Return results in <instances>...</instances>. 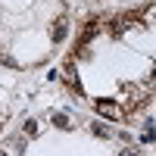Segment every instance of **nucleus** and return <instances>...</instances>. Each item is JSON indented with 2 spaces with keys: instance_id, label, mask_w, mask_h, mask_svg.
Masks as SVG:
<instances>
[{
  "instance_id": "obj_9",
  "label": "nucleus",
  "mask_w": 156,
  "mask_h": 156,
  "mask_svg": "<svg viewBox=\"0 0 156 156\" xmlns=\"http://www.w3.org/2000/svg\"><path fill=\"white\" fill-rule=\"evenodd\" d=\"M0 156H6V153H0Z\"/></svg>"
},
{
  "instance_id": "obj_1",
  "label": "nucleus",
  "mask_w": 156,
  "mask_h": 156,
  "mask_svg": "<svg viewBox=\"0 0 156 156\" xmlns=\"http://www.w3.org/2000/svg\"><path fill=\"white\" fill-rule=\"evenodd\" d=\"M100 115H106V119H115V122H119L122 119V109L119 106H115V103H109V100H97V106H94Z\"/></svg>"
},
{
  "instance_id": "obj_2",
  "label": "nucleus",
  "mask_w": 156,
  "mask_h": 156,
  "mask_svg": "<svg viewBox=\"0 0 156 156\" xmlns=\"http://www.w3.org/2000/svg\"><path fill=\"white\" fill-rule=\"evenodd\" d=\"M66 81H69V87L75 90V94H81V84H78V75H75V66H72V59H66Z\"/></svg>"
},
{
  "instance_id": "obj_3",
  "label": "nucleus",
  "mask_w": 156,
  "mask_h": 156,
  "mask_svg": "<svg viewBox=\"0 0 156 156\" xmlns=\"http://www.w3.org/2000/svg\"><path fill=\"white\" fill-rule=\"evenodd\" d=\"M66 25H69L66 19H56V22H53V31H50V37H53V41H62V37H66V31H69Z\"/></svg>"
},
{
  "instance_id": "obj_4",
  "label": "nucleus",
  "mask_w": 156,
  "mask_h": 156,
  "mask_svg": "<svg viewBox=\"0 0 156 156\" xmlns=\"http://www.w3.org/2000/svg\"><path fill=\"white\" fill-rule=\"evenodd\" d=\"M97 28H100V22H97V19H90V22L84 25V31H81V41H78V44H87L90 37L97 34Z\"/></svg>"
},
{
  "instance_id": "obj_6",
  "label": "nucleus",
  "mask_w": 156,
  "mask_h": 156,
  "mask_svg": "<svg viewBox=\"0 0 156 156\" xmlns=\"http://www.w3.org/2000/svg\"><path fill=\"white\" fill-rule=\"evenodd\" d=\"M94 134H100V137H109V128H103V125H94Z\"/></svg>"
},
{
  "instance_id": "obj_7",
  "label": "nucleus",
  "mask_w": 156,
  "mask_h": 156,
  "mask_svg": "<svg viewBox=\"0 0 156 156\" xmlns=\"http://www.w3.org/2000/svg\"><path fill=\"white\" fill-rule=\"evenodd\" d=\"M37 131V122H25V134H34Z\"/></svg>"
},
{
  "instance_id": "obj_5",
  "label": "nucleus",
  "mask_w": 156,
  "mask_h": 156,
  "mask_svg": "<svg viewBox=\"0 0 156 156\" xmlns=\"http://www.w3.org/2000/svg\"><path fill=\"white\" fill-rule=\"evenodd\" d=\"M53 122H56L59 128H69V119H66V115H62V112H56V115H53Z\"/></svg>"
},
{
  "instance_id": "obj_8",
  "label": "nucleus",
  "mask_w": 156,
  "mask_h": 156,
  "mask_svg": "<svg viewBox=\"0 0 156 156\" xmlns=\"http://www.w3.org/2000/svg\"><path fill=\"white\" fill-rule=\"evenodd\" d=\"M119 156H134V150H122V153H119Z\"/></svg>"
}]
</instances>
